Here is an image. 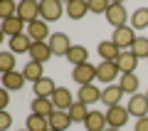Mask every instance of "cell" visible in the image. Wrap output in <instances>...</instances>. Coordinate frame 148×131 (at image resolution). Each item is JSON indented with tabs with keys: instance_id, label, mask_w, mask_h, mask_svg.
I'll return each mask as SVG.
<instances>
[{
	"instance_id": "6da1fadb",
	"label": "cell",
	"mask_w": 148,
	"mask_h": 131,
	"mask_svg": "<svg viewBox=\"0 0 148 131\" xmlns=\"http://www.w3.org/2000/svg\"><path fill=\"white\" fill-rule=\"evenodd\" d=\"M64 12H67V8H64L59 0H42V3H40V17H42L45 22H57Z\"/></svg>"
},
{
	"instance_id": "7a4b0ae2",
	"label": "cell",
	"mask_w": 148,
	"mask_h": 131,
	"mask_svg": "<svg viewBox=\"0 0 148 131\" xmlns=\"http://www.w3.org/2000/svg\"><path fill=\"white\" fill-rule=\"evenodd\" d=\"M72 79L79 84V87L94 84V79H96V64L84 62V64H79V67H74V69H72Z\"/></svg>"
},
{
	"instance_id": "3957f363",
	"label": "cell",
	"mask_w": 148,
	"mask_h": 131,
	"mask_svg": "<svg viewBox=\"0 0 148 131\" xmlns=\"http://www.w3.org/2000/svg\"><path fill=\"white\" fill-rule=\"evenodd\" d=\"M17 17H20L22 22H35V20H42L40 17V3L37 0H22L20 5H17Z\"/></svg>"
},
{
	"instance_id": "277c9868",
	"label": "cell",
	"mask_w": 148,
	"mask_h": 131,
	"mask_svg": "<svg viewBox=\"0 0 148 131\" xmlns=\"http://www.w3.org/2000/svg\"><path fill=\"white\" fill-rule=\"evenodd\" d=\"M111 40L119 45V50H128V47H133V42H136V30H133L131 25L116 27L114 35H111Z\"/></svg>"
},
{
	"instance_id": "5b68a950",
	"label": "cell",
	"mask_w": 148,
	"mask_h": 131,
	"mask_svg": "<svg viewBox=\"0 0 148 131\" xmlns=\"http://www.w3.org/2000/svg\"><path fill=\"white\" fill-rule=\"evenodd\" d=\"M119 67H116V62H104L101 59L99 64H96V79L99 82H104V84H114V79H119Z\"/></svg>"
},
{
	"instance_id": "8992f818",
	"label": "cell",
	"mask_w": 148,
	"mask_h": 131,
	"mask_svg": "<svg viewBox=\"0 0 148 131\" xmlns=\"http://www.w3.org/2000/svg\"><path fill=\"white\" fill-rule=\"evenodd\" d=\"M74 101H77V97H74L67 87H57V92L52 94V104H54V109H59V111H69Z\"/></svg>"
},
{
	"instance_id": "52a82bcc",
	"label": "cell",
	"mask_w": 148,
	"mask_h": 131,
	"mask_svg": "<svg viewBox=\"0 0 148 131\" xmlns=\"http://www.w3.org/2000/svg\"><path fill=\"white\" fill-rule=\"evenodd\" d=\"M106 20H109V25H114V30H116V27H123L126 20H128L126 8H123L121 3H111L109 10H106Z\"/></svg>"
},
{
	"instance_id": "ba28073f",
	"label": "cell",
	"mask_w": 148,
	"mask_h": 131,
	"mask_svg": "<svg viewBox=\"0 0 148 131\" xmlns=\"http://www.w3.org/2000/svg\"><path fill=\"white\" fill-rule=\"evenodd\" d=\"M49 50H52V54H57V57H67L69 50H72V42H69V37L64 35V32H54V35L49 37Z\"/></svg>"
},
{
	"instance_id": "9c48e42d",
	"label": "cell",
	"mask_w": 148,
	"mask_h": 131,
	"mask_svg": "<svg viewBox=\"0 0 148 131\" xmlns=\"http://www.w3.org/2000/svg\"><path fill=\"white\" fill-rule=\"evenodd\" d=\"M128 109L126 106H109L106 109V121H109V126H114V129H121V126H126V121H128Z\"/></svg>"
},
{
	"instance_id": "30bf717a",
	"label": "cell",
	"mask_w": 148,
	"mask_h": 131,
	"mask_svg": "<svg viewBox=\"0 0 148 131\" xmlns=\"http://www.w3.org/2000/svg\"><path fill=\"white\" fill-rule=\"evenodd\" d=\"M27 35L32 37V42H49V22L45 20H35L27 25Z\"/></svg>"
},
{
	"instance_id": "8fae6325",
	"label": "cell",
	"mask_w": 148,
	"mask_h": 131,
	"mask_svg": "<svg viewBox=\"0 0 148 131\" xmlns=\"http://www.w3.org/2000/svg\"><path fill=\"white\" fill-rule=\"evenodd\" d=\"M128 114L136 116V119H143V116H148V97L146 94H133L131 99H128Z\"/></svg>"
},
{
	"instance_id": "7c38bea8",
	"label": "cell",
	"mask_w": 148,
	"mask_h": 131,
	"mask_svg": "<svg viewBox=\"0 0 148 131\" xmlns=\"http://www.w3.org/2000/svg\"><path fill=\"white\" fill-rule=\"evenodd\" d=\"M0 35L3 37H17V35H25V22L20 20V17H10V20H3V25H0Z\"/></svg>"
},
{
	"instance_id": "4fadbf2b",
	"label": "cell",
	"mask_w": 148,
	"mask_h": 131,
	"mask_svg": "<svg viewBox=\"0 0 148 131\" xmlns=\"http://www.w3.org/2000/svg\"><path fill=\"white\" fill-rule=\"evenodd\" d=\"M32 92H35V97H40V99H52V94L57 92V84H54V79L42 77L40 82L32 84Z\"/></svg>"
},
{
	"instance_id": "5bb4252c",
	"label": "cell",
	"mask_w": 148,
	"mask_h": 131,
	"mask_svg": "<svg viewBox=\"0 0 148 131\" xmlns=\"http://www.w3.org/2000/svg\"><path fill=\"white\" fill-rule=\"evenodd\" d=\"M77 101H82V104L91 106L96 104V101H101V92L96 84H86V87H79V94H77Z\"/></svg>"
},
{
	"instance_id": "9a60e30c",
	"label": "cell",
	"mask_w": 148,
	"mask_h": 131,
	"mask_svg": "<svg viewBox=\"0 0 148 131\" xmlns=\"http://www.w3.org/2000/svg\"><path fill=\"white\" fill-rule=\"evenodd\" d=\"M52 50H49V42H32V50H30V59L32 62H40L45 64L47 59H52Z\"/></svg>"
},
{
	"instance_id": "2e32d148",
	"label": "cell",
	"mask_w": 148,
	"mask_h": 131,
	"mask_svg": "<svg viewBox=\"0 0 148 131\" xmlns=\"http://www.w3.org/2000/svg\"><path fill=\"white\" fill-rule=\"evenodd\" d=\"M99 57L104 62H116L121 57V50H119V45L114 40H104V42H99Z\"/></svg>"
},
{
	"instance_id": "e0dca14e",
	"label": "cell",
	"mask_w": 148,
	"mask_h": 131,
	"mask_svg": "<svg viewBox=\"0 0 148 131\" xmlns=\"http://www.w3.org/2000/svg\"><path fill=\"white\" fill-rule=\"evenodd\" d=\"M116 67L121 74H136V67H138V57L133 52H121V57L116 59Z\"/></svg>"
},
{
	"instance_id": "ac0fdd59",
	"label": "cell",
	"mask_w": 148,
	"mask_h": 131,
	"mask_svg": "<svg viewBox=\"0 0 148 131\" xmlns=\"http://www.w3.org/2000/svg\"><path fill=\"white\" fill-rule=\"evenodd\" d=\"M74 121H72V116H69V111H54L52 116H49V129L52 131H67L69 126H72Z\"/></svg>"
},
{
	"instance_id": "d6986e66",
	"label": "cell",
	"mask_w": 148,
	"mask_h": 131,
	"mask_svg": "<svg viewBox=\"0 0 148 131\" xmlns=\"http://www.w3.org/2000/svg\"><path fill=\"white\" fill-rule=\"evenodd\" d=\"M84 126H86V131H106V129H109L106 114H101V111H89Z\"/></svg>"
},
{
	"instance_id": "ffe728a7",
	"label": "cell",
	"mask_w": 148,
	"mask_h": 131,
	"mask_svg": "<svg viewBox=\"0 0 148 131\" xmlns=\"http://www.w3.org/2000/svg\"><path fill=\"white\" fill-rule=\"evenodd\" d=\"M121 97H123V89L119 84H109L106 89H101V101H104L106 106H119Z\"/></svg>"
},
{
	"instance_id": "44dd1931",
	"label": "cell",
	"mask_w": 148,
	"mask_h": 131,
	"mask_svg": "<svg viewBox=\"0 0 148 131\" xmlns=\"http://www.w3.org/2000/svg\"><path fill=\"white\" fill-rule=\"evenodd\" d=\"M30 50H32V37L27 35V32L10 40V52H12V54H25V52L30 54Z\"/></svg>"
},
{
	"instance_id": "7402d4cb",
	"label": "cell",
	"mask_w": 148,
	"mask_h": 131,
	"mask_svg": "<svg viewBox=\"0 0 148 131\" xmlns=\"http://www.w3.org/2000/svg\"><path fill=\"white\" fill-rule=\"evenodd\" d=\"M54 111H57V109H54L52 99H40V97H35V99H32V114L49 119V116H52Z\"/></svg>"
},
{
	"instance_id": "603a6c76",
	"label": "cell",
	"mask_w": 148,
	"mask_h": 131,
	"mask_svg": "<svg viewBox=\"0 0 148 131\" xmlns=\"http://www.w3.org/2000/svg\"><path fill=\"white\" fill-rule=\"evenodd\" d=\"M22 74H25V79H27V82H32V84H35V82H40V79L45 77V64L32 62V59H30V62H27L25 67H22Z\"/></svg>"
},
{
	"instance_id": "cb8c5ba5",
	"label": "cell",
	"mask_w": 148,
	"mask_h": 131,
	"mask_svg": "<svg viewBox=\"0 0 148 131\" xmlns=\"http://www.w3.org/2000/svg\"><path fill=\"white\" fill-rule=\"evenodd\" d=\"M86 12H89V3L86 0H69L67 3V15L72 20H82Z\"/></svg>"
},
{
	"instance_id": "d4e9b609",
	"label": "cell",
	"mask_w": 148,
	"mask_h": 131,
	"mask_svg": "<svg viewBox=\"0 0 148 131\" xmlns=\"http://www.w3.org/2000/svg\"><path fill=\"white\" fill-rule=\"evenodd\" d=\"M25 74L22 72H8V74H3V89H22L25 87Z\"/></svg>"
},
{
	"instance_id": "484cf974",
	"label": "cell",
	"mask_w": 148,
	"mask_h": 131,
	"mask_svg": "<svg viewBox=\"0 0 148 131\" xmlns=\"http://www.w3.org/2000/svg\"><path fill=\"white\" fill-rule=\"evenodd\" d=\"M67 59H69V62L74 64V67H79V64L89 62V50H86L84 45H72V50H69Z\"/></svg>"
},
{
	"instance_id": "4316f807",
	"label": "cell",
	"mask_w": 148,
	"mask_h": 131,
	"mask_svg": "<svg viewBox=\"0 0 148 131\" xmlns=\"http://www.w3.org/2000/svg\"><path fill=\"white\" fill-rule=\"evenodd\" d=\"M138 84H141V79L136 77V74H121L119 77V87L123 89V94H138Z\"/></svg>"
},
{
	"instance_id": "83f0119b",
	"label": "cell",
	"mask_w": 148,
	"mask_h": 131,
	"mask_svg": "<svg viewBox=\"0 0 148 131\" xmlns=\"http://www.w3.org/2000/svg\"><path fill=\"white\" fill-rule=\"evenodd\" d=\"M27 131H52L49 129V119L37 116V114H30L27 116Z\"/></svg>"
},
{
	"instance_id": "f1b7e54d",
	"label": "cell",
	"mask_w": 148,
	"mask_h": 131,
	"mask_svg": "<svg viewBox=\"0 0 148 131\" xmlns=\"http://www.w3.org/2000/svg\"><path fill=\"white\" fill-rule=\"evenodd\" d=\"M131 27L133 30H146L148 27V8H138L131 17Z\"/></svg>"
},
{
	"instance_id": "f546056e",
	"label": "cell",
	"mask_w": 148,
	"mask_h": 131,
	"mask_svg": "<svg viewBox=\"0 0 148 131\" xmlns=\"http://www.w3.org/2000/svg\"><path fill=\"white\" fill-rule=\"evenodd\" d=\"M69 116H72V121H82V124H84L86 116H89V106L82 104V101H74L72 109H69Z\"/></svg>"
},
{
	"instance_id": "4dcf8cb0",
	"label": "cell",
	"mask_w": 148,
	"mask_h": 131,
	"mask_svg": "<svg viewBox=\"0 0 148 131\" xmlns=\"http://www.w3.org/2000/svg\"><path fill=\"white\" fill-rule=\"evenodd\" d=\"M131 52L136 54L138 59H148V37H136V42H133Z\"/></svg>"
},
{
	"instance_id": "1f68e13d",
	"label": "cell",
	"mask_w": 148,
	"mask_h": 131,
	"mask_svg": "<svg viewBox=\"0 0 148 131\" xmlns=\"http://www.w3.org/2000/svg\"><path fill=\"white\" fill-rule=\"evenodd\" d=\"M0 72H15V54L12 52H0Z\"/></svg>"
},
{
	"instance_id": "d6a6232c",
	"label": "cell",
	"mask_w": 148,
	"mask_h": 131,
	"mask_svg": "<svg viewBox=\"0 0 148 131\" xmlns=\"http://www.w3.org/2000/svg\"><path fill=\"white\" fill-rule=\"evenodd\" d=\"M10 17H17V5L5 0L3 5H0V20H10Z\"/></svg>"
},
{
	"instance_id": "836d02e7",
	"label": "cell",
	"mask_w": 148,
	"mask_h": 131,
	"mask_svg": "<svg viewBox=\"0 0 148 131\" xmlns=\"http://www.w3.org/2000/svg\"><path fill=\"white\" fill-rule=\"evenodd\" d=\"M109 0H89V12H96V15H101L104 12L106 15V10H109Z\"/></svg>"
},
{
	"instance_id": "e575fe53",
	"label": "cell",
	"mask_w": 148,
	"mask_h": 131,
	"mask_svg": "<svg viewBox=\"0 0 148 131\" xmlns=\"http://www.w3.org/2000/svg\"><path fill=\"white\" fill-rule=\"evenodd\" d=\"M10 124H12L10 111H0V131H8V129H10Z\"/></svg>"
},
{
	"instance_id": "d590c367",
	"label": "cell",
	"mask_w": 148,
	"mask_h": 131,
	"mask_svg": "<svg viewBox=\"0 0 148 131\" xmlns=\"http://www.w3.org/2000/svg\"><path fill=\"white\" fill-rule=\"evenodd\" d=\"M8 104H10V97H8V89H3V92H0V106H3V111H8L5 109Z\"/></svg>"
},
{
	"instance_id": "8d00e7d4",
	"label": "cell",
	"mask_w": 148,
	"mask_h": 131,
	"mask_svg": "<svg viewBox=\"0 0 148 131\" xmlns=\"http://www.w3.org/2000/svg\"><path fill=\"white\" fill-rule=\"evenodd\" d=\"M136 131H148V116H143V119L136 121Z\"/></svg>"
},
{
	"instance_id": "74e56055",
	"label": "cell",
	"mask_w": 148,
	"mask_h": 131,
	"mask_svg": "<svg viewBox=\"0 0 148 131\" xmlns=\"http://www.w3.org/2000/svg\"><path fill=\"white\" fill-rule=\"evenodd\" d=\"M106 131H121V129H114V126H109V129H106Z\"/></svg>"
},
{
	"instance_id": "f35d334b",
	"label": "cell",
	"mask_w": 148,
	"mask_h": 131,
	"mask_svg": "<svg viewBox=\"0 0 148 131\" xmlns=\"http://www.w3.org/2000/svg\"><path fill=\"white\" fill-rule=\"evenodd\" d=\"M22 131H27V129H22Z\"/></svg>"
},
{
	"instance_id": "ab89813d",
	"label": "cell",
	"mask_w": 148,
	"mask_h": 131,
	"mask_svg": "<svg viewBox=\"0 0 148 131\" xmlns=\"http://www.w3.org/2000/svg\"><path fill=\"white\" fill-rule=\"evenodd\" d=\"M146 97H148V92H146Z\"/></svg>"
}]
</instances>
